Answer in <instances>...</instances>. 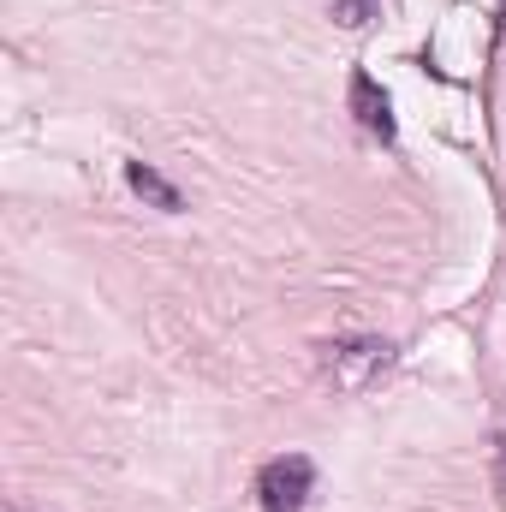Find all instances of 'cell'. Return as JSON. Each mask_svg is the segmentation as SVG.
I'll return each mask as SVG.
<instances>
[{
	"instance_id": "3957f363",
	"label": "cell",
	"mask_w": 506,
	"mask_h": 512,
	"mask_svg": "<svg viewBox=\"0 0 506 512\" xmlns=\"http://www.w3.org/2000/svg\"><path fill=\"white\" fill-rule=\"evenodd\" d=\"M352 114H358V126L370 131V137H393V102L381 96V84L370 72H352Z\"/></svg>"
},
{
	"instance_id": "7a4b0ae2",
	"label": "cell",
	"mask_w": 506,
	"mask_h": 512,
	"mask_svg": "<svg viewBox=\"0 0 506 512\" xmlns=\"http://www.w3.org/2000/svg\"><path fill=\"white\" fill-rule=\"evenodd\" d=\"M387 364H393L387 340H334V346H322V370H328V382H340V387H364Z\"/></svg>"
},
{
	"instance_id": "5b68a950",
	"label": "cell",
	"mask_w": 506,
	"mask_h": 512,
	"mask_svg": "<svg viewBox=\"0 0 506 512\" xmlns=\"http://www.w3.org/2000/svg\"><path fill=\"white\" fill-rule=\"evenodd\" d=\"M334 18H340L346 30H358V24L376 18V0H334Z\"/></svg>"
},
{
	"instance_id": "277c9868",
	"label": "cell",
	"mask_w": 506,
	"mask_h": 512,
	"mask_svg": "<svg viewBox=\"0 0 506 512\" xmlns=\"http://www.w3.org/2000/svg\"><path fill=\"white\" fill-rule=\"evenodd\" d=\"M126 185L137 191V197H149L161 215H179V209H185V197H179V191H173V185H167L149 161H126Z\"/></svg>"
},
{
	"instance_id": "8992f818",
	"label": "cell",
	"mask_w": 506,
	"mask_h": 512,
	"mask_svg": "<svg viewBox=\"0 0 506 512\" xmlns=\"http://www.w3.org/2000/svg\"><path fill=\"white\" fill-rule=\"evenodd\" d=\"M501 501H506V435H501Z\"/></svg>"
},
{
	"instance_id": "6da1fadb",
	"label": "cell",
	"mask_w": 506,
	"mask_h": 512,
	"mask_svg": "<svg viewBox=\"0 0 506 512\" xmlns=\"http://www.w3.org/2000/svg\"><path fill=\"white\" fill-rule=\"evenodd\" d=\"M316 489V465L304 453H280L256 471V507L262 512H304Z\"/></svg>"
},
{
	"instance_id": "52a82bcc",
	"label": "cell",
	"mask_w": 506,
	"mask_h": 512,
	"mask_svg": "<svg viewBox=\"0 0 506 512\" xmlns=\"http://www.w3.org/2000/svg\"><path fill=\"white\" fill-rule=\"evenodd\" d=\"M12 512H24V507H12Z\"/></svg>"
}]
</instances>
